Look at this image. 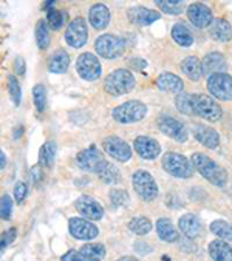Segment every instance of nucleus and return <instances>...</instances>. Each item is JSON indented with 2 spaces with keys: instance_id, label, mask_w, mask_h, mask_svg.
Returning <instances> with one entry per match:
<instances>
[{
  "instance_id": "nucleus-7",
  "label": "nucleus",
  "mask_w": 232,
  "mask_h": 261,
  "mask_svg": "<svg viewBox=\"0 0 232 261\" xmlns=\"http://www.w3.org/2000/svg\"><path fill=\"white\" fill-rule=\"evenodd\" d=\"M132 184H133V189L135 192L138 193V196L143 199V201H153L156 199L158 196V184L155 181V178L146 172V170H136L132 176Z\"/></svg>"
},
{
  "instance_id": "nucleus-40",
  "label": "nucleus",
  "mask_w": 232,
  "mask_h": 261,
  "mask_svg": "<svg viewBox=\"0 0 232 261\" xmlns=\"http://www.w3.org/2000/svg\"><path fill=\"white\" fill-rule=\"evenodd\" d=\"M8 93L13 99V102L16 106H19L20 100H22V90H20V85H19V81L16 76L10 74L8 76Z\"/></svg>"
},
{
  "instance_id": "nucleus-27",
  "label": "nucleus",
  "mask_w": 232,
  "mask_h": 261,
  "mask_svg": "<svg viewBox=\"0 0 232 261\" xmlns=\"http://www.w3.org/2000/svg\"><path fill=\"white\" fill-rule=\"evenodd\" d=\"M209 255L214 261H232V247L223 240H214L209 244Z\"/></svg>"
},
{
  "instance_id": "nucleus-48",
  "label": "nucleus",
  "mask_w": 232,
  "mask_h": 261,
  "mask_svg": "<svg viewBox=\"0 0 232 261\" xmlns=\"http://www.w3.org/2000/svg\"><path fill=\"white\" fill-rule=\"evenodd\" d=\"M14 70H16L17 74H24L27 71V65H25L24 58H20V56L16 58V61H14Z\"/></svg>"
},
{
  "instance_id": "nucleus-19",
  "label": "nucleus",
  "mask_w": 232,
  "mask_h": 261,
  "mask_svg": "<svg viewBox=\"0 0 232 261\" xmlns=\"http://www.w3.org/2000/svg\"><path fill=\"white\" fill-rule=\"evenodd\" d=\"M194 138L204 147L207 148H217L220 145V135L215 128L198 124L192 128Z\"/></svg>"
},
{
  "instance_id": "nucleus-49",
  "label": "nucleus",
  "mask_w": 232,
  "mask_h": 261,
  "mask_svg": "<svg viewBox=\"0 0 232 261\" xmlns=\"http://www.w3.org/2000/svg\"><path fill=\"white\" fill-rule=\"evenodd\" d=\"M135 247H136V252H138V253H143V255H146V253L152 252V247H149V246H147V243H141V241H138Z\"/></svg>"
},
{
  "instance_id": "nucleus-51",
  "label": "nucleus",
  "mask_w": 232,
  "mask_h": 261,
  "mask_svg": "<svg viewBox=\"0 0 232 261\" xmlns=\"http://www.w3.org/2000/svg\"><path fill=\"white\" fill-rule=\"evenodd\" d=\"M116 261H140V259L135 258V256H121L120 259H116Z\"/></svg>"
},
{
  "instance_id": "nucleus-24",
  "label": "nucleus",
  "mask_w": 232,
  "mask_h": 261,
  "mask_svg": "<svg viewBox=\"0 0 232 261\" xmlns=\"http://www.w3.org/2000/svg\"><path fill=\"white\" fill-rule=\"evenodd\" d=\"M201 62H203V74L206 76L223 73L226 70V61L221 53H209L204 56Z\"/></svg>"
},
{
  "instance_id": "nucleus-43",
  "label": "nucleus",
  "mask_w": 232,
  "mask_h": 261,
  "mask_svg": "<svg viewBox=\"0 0 232 261\" xmlns=\"http://www.w3.org/2000/svg\"><path fill=\"white\" fill-rule=\"evenodd\" d=\"M61 261H101V259H95V258L85 256V255L81 253L79 250H68V252L61 258Z\"/></svg>"
},
{
  "instance_id": "nucleus-28",
  "label": "nucleus",
  "mask_w": 232,
  "mask_h": 261,
  "mask_svg": "<svg viewBox=\"0 0 232 261\" xmlns=\"http://www.w3.org/2000/svg\"><path fill=\"white\" fill-rule=\"evenodd\" d=\"M181 71L191 81H200L203 76V62L197 56H189L181 62Z\"/></svg>"
},
{
  "instance_id": "nucleus-5",
  "label": "nucleus",
  "mask_w": 232,
  "mask_h": 261,
  "mask_svg": "<svg viewBox=\"0 0 232 261\" xmlns=\"http://www.w3.org/2000/svg\"><path fill=\"white\" fill-rule=\"evenodd\" d=\"M163 169L175 178H181V179H188L194 175L195 169L192 166V163L186 158V156L175 153V151H169L163 156Z\"/></svg>"
},
{
  "instance_id": "nucleus-23",
  "label": "nucleus",
  "mask_w": 232,
  "mask_h": 261,
  "mask_svg": "<svg viewBox=\"0 0 232 261\" xmlns=\"http://www.w3.org/2000/svg\"><path fill=\"white\" fill-rule=\"evenodd\" d=\"M209 34L214 40L218 42H229L232 39V27L226 19L217 17L209 25Z\"/></svg>"
},
{
  "instance_id": "nucleus-17",
  "label": "nucleus",
  "mask_w": 232,
  "mask_h": 261,
  "mask_svg": "<svg viewBox=\"0 0 232 261\" xmlns=\"http://www.w3.org/2000/svg\"><path fill=\"white\" fill-rule=\"evenodd\" d=\"M188 17L189 20L192 22L194 27L197 28H206L212 23V11L207 5L204 4H192L189 8H188Z\"/></svg>"
},
{
  "instance_id": "nucleus-50",
  "label": "nucleus",
  "mask_w": 232,
  "mask_h": 261,
  "mask_svg": "<svg viewBox=\"0 0 232 261\" xmlns=\"http://www.w3.org/2000/svg\"><path fill=\"white\" fill-rule=\"evenodd\" d=\"M0 161H2V164H0V169H5V166H7V154H5V151H2L0 153Z\"/></svg>"
},
{
  "instance_id": "nucleus-6",
  "label": "nucleus",
  "mask_w": 232,
  "mask_h": 261,
  "mask_svg": "<svg viewBox=\"0 0 232 261\" xmlns=\"http://www.w3.org/2000/svg\"><path fill=\"white\" fill-rule=\"evenodd\" d=\"M95 49L96 53L104 58V59H118L123 56L126 49V42L123 37L114 36V34H102L96 39L95 42Z\"/></svg>"
},
{
  "instance_id": "nucleus-25",
  "label": "nucleus",
  "mask_w": 232,
  "mask_h": 261,
  "mask_svg": "<svg viewBox=\"0 0 232 261\" xmlns=\"http://www.w3.org/2000/svg\"><path fill=\"white\" fill-rule=\"evenodd\" d=\"M70 67V56L67 51L59 49L50 58L48 61V70L54 74H62L68 70Z\"/></svg>"
},
{
  "instance_id": "nucleus-22",
  "label": "nucleus",
  "mask_w": 232,
  "mask_h": 261,
  "mask_svg": "<svg viewBox=\"0 0 232 261\" xmlns=\"http://www.w3.org/2000/svg\"><path fill=\"white\" fill-rule=\"evenodd\" d=\"M88 20L95 30H104L110 23V10L102 4H96L88 11Z\"/></svg>"
},
{
  "instance_id": "nucleus-3",
  "label": "nucleus",
  "mask_w": 232,
  "mask_h": 261,
  "mask_svg": "<svg viewBox=\"0 0 232 261\" xmlns=\"http://www.w3.org/2000/svg\"><path fill=\"white\" fill-rule=\"evenodd\" d=\"M191 102H192L194 116H198V118L209 121V122H218L223 118L221 107L211 96L195 93V94H191Z\"/></svg>"
},
{
  "instance_id": "nucleus-35",
  "label": "nucleus",
  "mask_w": 232,
  "mask_h": 261,
  "mask_svg": "<svg viewBox=\"0 0 232 261\" xmlns=\"http://www.w3.org/2000/svg\"><path fill=\"white\" fill-rule=\"evenodd\" d=\"M36 42L40 49L48 48L50 45V34H48V23L47 20H39L36 23Z\"/></svg>"
},
{
  "instance_id": "nucleus-32",
  "label": "nucleus",
  "mask_w": 232,
  "mask_h": 261,
  "mask_svg": "<svg viewBox=\"0 0 232 261\" xmlns=\"http://www.w3.org/2000/svg\"><path fill=\"white\" fill-rule=\"evenodd\" d=\"M54 156H56V142L47 141L39 151V163L43 167H51L54 163Z\"/></svg>"
},
{
  "instance_id": "nucleus-44",
  "label": "nucleus",
  "mask_w": 232,
  "mask_h": 261,
  "mask_svg": "<svg viewBox=\"0 0 232 261\" xmlns=\"http://www.w3.org/2000/svg\"><path fill=\"white\" fill-rule=\"evenodd\" d=\"M27 192H28V189H27V184H25V182L19 181V182L14 186V198H16V202H17V204H22V202L25 201Z\"/></svg>"
},
{
  "instance_id": "nucleus-39",
  "label": "nucleus",
  "mask_w": 232,
  "mask_h": 261,
  "mask_svg": "<svg viewBox=\"0 0 232 261\" xmlns=\"http://www.w3.org/2000/svg\"><path fill=\"white\" fill-rule=\"evenodd\" d=\"M175 106H177L178 112H181L183 115L194 116V112H192V102H191V94H188V93L177 94V97H175Z\"/></svg>"
},
{
  "instance_id": "nucleus-8",
  "label": "nucleus",
  "mask_w": 232,
  "mask_h": 261,
  "mask_svg": "<svg viewBox=\"0 0 232 261\" xmlns=\"http://www.w3.org/2000/svg\"><path fill=\"white\" fill-rule=\"evenodd\" d=\"M207 90L220 100H232V76L217 73L207 77Z\"/></svg>"
},
{
  "instance_id": "nucleus-14",
  "label": "nucleus",
  "mask_w": 232,
  "mask_h": 261,
  "mask_svg": "<svg viewBox=\"0 0 232 261\" xmlns=\"http://www.w3.org/2000/svg\"><path fill=\"white\" fill-rule=\"evenodd\" d=\"M68 232L73 238L84 240V241L95 240L99 235V229L93 224V221L76 218V217L68 220Z\"/></svg>"
},
{
  "instance_id": "nucleus-47",
  "label": "nucleus",
  "mask_w": 232,
  "mask_h": 261,
  "mask_svg": "<svg viewBox=\"0 0 232 261\" xmlns=\"http://www.w3.org/2000/svg\"><path fill=\"white\" fill-rule=\"evenodd\" d=\"M129 65H130V68L135 70V71H143V70L146 68L147 64H146V61L141 59V58H133V59H130Z\"/></svg>"
},
{
  "instance_id": "nucleus-45",
  "label": "nucleus",
  "mask_w": 232,
  "mask_h": 261,
  "mask_svg": "<svg viewBox=\"0 0 232 261\" xmlns=\"http://www.w3.org/2000/svg\"><path fill=\"white\" fill-rule=\"evenodd\" d=\"M14 238H16V227H11V229L4 232V235H2V252L5 250V247H8L14 241Z\"/></svg>"
},
{
  "instance_id": "nucleus-37",
  "label": "nucleus",
  "mask_w": 232,
  "mask_h": 261,
  "mask_svg": "<svg viewBox=\"0 0 232 261\" xmlns=\"http://www.w3.org/2000/svg\"><path fill=\"white\" fill-rule=\"evenodd\" d=\"M81 253H84L85 256H90V258H95V259H101L105 256V247L104 244L101 243H90V244H85L81 247L79 250Z\"/></svg>"
},
{
  "instance_id": "nucleus-15",
  "label": "nucleus",
  "mask_w": 232,
  "mask_h": 261,
  "mask_svg": "<svg viewBox=\"0 0 232 261\" xmlns=\"http://www.w3.org/2000/svg\"><path fill=\"white\" fill-rule=\"evenodd\" d=\"M87 39H88V30L85 20L82 17L73 19L65 31V42L73 48H81L87 43Z\"/></svg>"
},
{
  "instance_id": "nucleus-2",
  "label": "nucleus",
  "mask_w": 232,
  "mask_h": 261,
  "mask_svg": "<svg viewBox=\"0 0 232 261\" xmlns=\"http://www.w3.org/2000/svg\"><path fill=\"white\" fill-rule=\"evenodd\" d=\"M136 85L135 76L132 74L130 70L126 68H118L113 70L104 82V90L110 96H123L130 93Z\"/></svg>"
},
{
  "instance_id": "nucleus-41",
  "label": "nucleus",
  "mask_w": 232,
  "mask_h": 261,
  "mask_svg": "<svg viewBox=\"0 0 232 261\" xmlns=\"http://www.w3.org/2000/svg\"><path fill=\"white\" fill-rule=\"evenodd\" d=\"M110 201L116 207H123L129 202V193L124 189H111L110 190Z\"/></svg>"
},
{
  "instance_id": "nucleus-46",
  "label": "nucleus",
  "mask_w": 232,
  "mask_h": 261,
  "mask_svg": "<svg viewBox=\"0 0 232 261\" xmlns=\"http://www.w3.org/2000/svg\"><path fill=\"white\" fill-rule=\"evenodd\" d=\"M30 178H31V181L36 182V184H39V182L43 179V172L40 170V166L31 167V170H30Z\"/></svg>"
},
{
  "instance_id": "nucleus-21",
  "label": "nucleus",
  "mask_w": 232,
  "mask_h": 261,
  "mask_svg": "<svg viewBox=\"0 0 232 261\" xmlns=\"http://www.w3.org/2000/svg\"><path fill=\"white\" fill-rule=\"evenodd\" d=\"M178 227L181 230V233L188 238H197L201 230H203V224L201 220L194 215V214H186L180 218L178 221Z\"/></svg>"
},
{
  "instance_id": "nucleus-33",
  "label": "nucleus",
  "mask_w": 232,
  "mask_h": 261,
  "mask_svg": "<svg viewBox=\"0 0 232 261\" xmlns=\"http://www.w3.org/2000/svg\"><path fill=\"white\" fill-rule=\"evenodd\" d=\"M127 226H129L130 232H133L135 235H140V237L147 235L152 230V223L146 217H136V218L130 220Z\"/></svg>"
},
{
  "instance_id": "nucleus-26",
  "label": "nucleus",
  "mask_w": 232,
  "mask_h": 261,
  "mask_svg": "<svg viewBox=\"0 0 232 261\" xmlns=\"http://www.w3.org/2000/svg\"><path fill=\"white\" fill-rule=\"evenodd\" d=\"M156 232L158 237L166 243H175L180 237L177 227L173 226V223L169 218H159L156 221Z\"/></svg>"
},
{
  "instance_id": "nucleus-9",
  "label": "nucleus",
  "mask_w": 232,
  "mask_h": 261,
  "mask_svg": "<svg viewBox=\"0 0 232 261\" xmlns=\"http://www.w3.org/2000/svg\"><path fill=\"white\" fill-rule=\"evenodd\" d=\"M104 151L114 158L120 163H127L132 158V147L129 142H126L124 139H121L120 136H108L104 139L102 142Z\"/></svg>"
},
{
  "instance_id": "nucleus-36",
  "label": "nucleus",
  "mask_w": 232,
  "mask_h": 261,
  "mask_svg": "<svg viewBox=\"0 0 232 261\" xmlns=\"http://www.w3.org/2000/svg\"><path fill=\"white\" fill-rule=\"evenodd\" d=\"M65 19H67V14L64 11H59L56 8H51L50 11H47V23L50 28L53 30H59L64 23H65Z\"/></svg>"
},
{
  "instance_id": "nucleus-29",
  "label": "nucleus",
  "mask_w": 232,
  "mask_h": 261,
  "mask_svg": "<svg viewBox=\"0 0 232 261\" xmlns=\"http://www.w3.org/2000/svg\"><path fill=\"white\" fill-rule=\"evenodd\" d=\"M172 37L173 40H175L180 46H191L194 43V37L189 31V28L183 23H177V25H173L172 28Z\"/></svg>"
},
{
  "instance_id": "nucleus-34",
  "label": "nucleus",
  "mask_w": 232,
  "mask_h": 261,
  "mask_svg": "<svg viewBox=\"0 0 232 261\" xmlns=\"http://www.w3.org/2000/svg\"><path fill=\"white\" fill-rule=\"evenodd\" d=\"M156 7L159 10H163L166 14H172V16H178L184 11V2L183 0H158L156 2Z\"/></svg>"
},
{
  "instance_id": "nucleus-12",
  "label": "nucleus",
  "mask_w": 232,
  "mask_h": 261,
  "mask_svg": "<svg viewBox=\"0 0 232 261\" xmlns=\"http://www.w3.org/2000/svg\"><path fill=\"white\" fill-rule=\"evenodd\" d=\"M76 163H78V166L82 170L93 172V173L98 175V172L101 170V167L105 164V160H104L102 153L95 145H91V147H88V148H85V150H82V151L78 153Z\"/></svg>"
},
{
  "instance_id": "nucleus-16",
  "label": "nucleus",
  "mask_w": 232,
  "mask_h": 261,
  "mask_svg": "<svg viewBox=\"0 0 232 261\" xmlns=\"http://www.w3.org/2000/svg\"><path fill=\"white\" fill-rule=\"evenodd\" d=\"M133 147H135L136 153L144 160H155L161 151V145L158 144V141H155L150 136H144V135L135 138Z\"/></svg>"
},
{
  "instance_id": "nucleus-30",
  "label": "nucleus",
  "mask_w": 232,
  "mask_h": 261,
  "mask_svg": "<svg viewBox=\"0 0 232 261\" xmlns=\"http://www.w3.org/2000/svg\"><path fill=\"white\" fill-rule=\"evenodd\" d=\"M98 176L102 182L105 184H116L121 181V173L116 169L111 163L105 161V164L101 167V170L98 172Z\"/></svg>"
},
{
  "instance_id": "nucleus-4",
  "label": "nucleus",
  "mask_w": 232,
  "mask_h": 261,
  "mask_svg": "<svg viewBox=\"0 0 232 261\" xmlns=\"http://www.w3.org/2000/svg\"><path fill=\"white\" fill-rule=\"evenodd\" d=\"M147 107L141 100H127L121 106L114 107L111 112V116L116 122L120 124H135L146 118Z\"/></svg>"
},
{
  "instance_id": "nucleus-10",
  "label": "nucleus",
  "mask_w": 232,
  "mask_h": 261,
  "mask_svg": "<svg viewBox=\"0 0 232 261\" xmlns=\"http://www.w3.org/2000/svg\"><path fill=\"white\" fill-rule=\"evenodd\" d=\"M158 127L163 135L172 138L177 142H186L189 138V132H188L186 125L181 121L172 118V116H161L158 119Z\"/></svg>"
},
{
  "instance_id": "nucleus-20",
  "label": "nucleus",
  "mask_w": 232,
  "mask_h": 261,
  "mask_svg": "<svg viewBox=\"0 0 232 261\" xmlns=\"http://www.w3.org/2000/svg\"><path fill=\"white\" fill-rule=\"evenodd\" d=\"M156 87L161 91L166 93H175V94H181L184 90V84L183 81L173 73H161L156 79Z\"/></svg>"
},
{
  "instance_id": "nucleus-13",
  "label": "nucleus",
  "mask_w": 232,
  "mask_h": 261,
  "mask_svg": "<svg viewBox=\"0 0 232 261\" xmlns=\"http://www.w3.org/2000/svg\"><path fill=\"white\" fill-rule=\"evenodd\" d=\"M75 208L81 217L90 221H99L104 217V207L88 195H81L75 201Z\"/></svg>"
},
{
  "instance_id": "nucleus-31",
  "label": "nucleus",
  "mask_w": 232,
  "mask_h": 261,
  "mask_svg": "<svg viewBox=\"0 0 232 261\" xmlns=\"http://www.w3.org/2000/svg\"><path fill=\"white\" fill-rule=\"evenodd\" d=\"M211 232L218 238H221L223 241L232 243V224H229L227 221L215 220L214 223H211Z\"/></svg>"
},
{
  "instance_id": "nucleus-52",
  "label": "nucleus",
  "mask_w": 232,
  "mask_h": 261,
  "mask_svg": "<svg viewBox=\"0 0 232 261\" xmlns=\"http://www.w3.org/2000/svg\"><path fill=\"white\" fill-rule=\"evenodd\" d=\"M22 133H24V127L16 128V130H14V138H16V139H17V138H20V136H22Z\"/></svg>"
},
{
  "instance_id": "nucleus-11",
  "label": "nucleus",
  "mask_w": 232,
  "mask_h": 261,
  "mask_svg": "<svg viewBox=\"0 0 232 261\" xmlns=\"http://www.w3.org/2000/svg\"><path fill=\"white\" fill-rule=\"evenodd\" d=\"M76 71L85 81H96V79L101 77L102 67H101L99 59L95 55H91V53H82L78 58Z\"/></svg>"
},
{
  "instance_id": "nucleus-42",
  "label": "nucleus",
  "mask_w": 232,
  "mask_h": 261,
  "mask_svg": "<svg viewBox=\"0 0 232 261\" xmlns=\"http://www.w3.org/2000/svg\"><path fill=\"white\" fill-rule=\"evenodd\" d=\"M11 212H13V201H11V196L8 193H4L2 195V199H0V215H2V220H10L11 217Z\"/></svg>"
},
{
  "instance_id": "nucleus-38",
  "label": "nucleus",
  "mask_w": 232,
  "mask_h": 261,
  "mask_svg": "<svg viewBox=\"0 0 232 261\" xmlns=\"http://www.w3.org/2000/svg\"><path fill=\"white\" fill-rule=\"evenodd\" d=\"M33 97H34V106L39 113H42L47 107V90L42 84L34 85L33 88Z\"/></svg>"
},
{
  "instance_id": "nucleus-1",
  "label": "nucleus",
  "mask_w": 232,
  "mask_h": 261,
  "mask_svg": "<svg viewBox=\"0 0 232 261\" xmlns=\"http://www.w3.org/2000/svg\"><path fill=\"white\" fill-rule=\"evenodd\" d=\"M194 169L204 178L207 179L211 184L217 186V187H224L227 182V173L226 170L217 164L214 160H211L207 154L204 153H194L192 160H191Z\"/></svg>"
},
{
  "instance_id": "nucleus-18",
  "label": "nucleus",
  "mask_w": 232,
  "mask_h": 261,
  "mask_svg": "<svg viewBox=\"0 0 232 261\" xmlns=\"http://www.w3.org/2000/svg\"><path fill=\"white\" fill-rule=\"evenodd\" d=\"M127 17L135 25L147 27V25H152L155 20H159L161 14L158 11L146 8V7H133L127 11Z\"/></svg>"
}]
</instances>
